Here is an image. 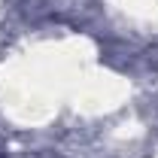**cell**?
Returning <instances> with one entry per match:
<instances>
[{
  "mask_svg": "<svg viewBox=\"0 0 158 158\" xmlns=\"http://www.w3.org/2000/svg\"><path fill=\"white\" fill-rule=\"evenodd\" d=\"M0 158H3V149H0Z\"/></svg>",
  "mask_w": 158,
  "mask_h": 158,
  "instance_id": "obj_1",
  "label": "cell"
}]
</instances>
